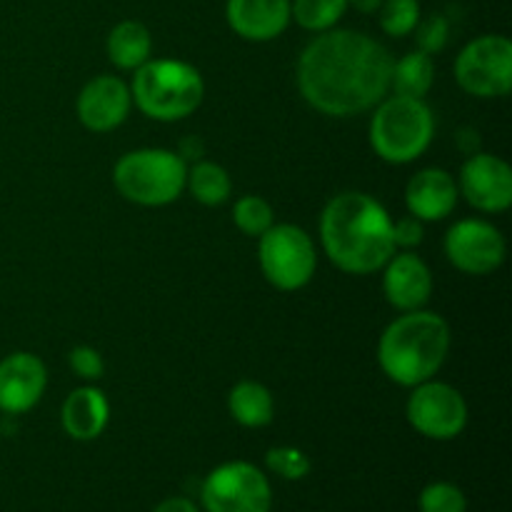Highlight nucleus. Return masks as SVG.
I'll list each match as a JSON object with an SVG mask.
<instances>
[{
    "instance_id": "8",
    "label": "nucleus",
    "mask_w": 512,
    "mask_h": 512,
    "mask_svg": "<svg viewBox=\"0 0 512 512\" xmlns=\"http://www.w3.org/2000/svg\"><path fill=\"white\" fill-rule=\"evenodd\" d=\"M205 512H270L273 490L268 475L253 463L233 460L210 470L200 488Z\"/></svg>"
},
{
    "instance_id": "14",
    "label": "nucleus",
    "mask_w": 512,
    "mask_h": 512,
    "mask_svg": "<svg viewBox=\"0 0 512 512\" xmlns=\"http://www.w3.org/2000/svg\"><path fill=\"white\" fill-rule=\"evenodd\" d=\"M133 105L130 85L118 75H98L78 95V118L93 133H110L125 123Z\"/></svg>"
},
{
    "instance_id": "15",
    "label": "nucleus",
    "mask_w": 512,
    "mask_h": 512,
    "mask_svg": "<svg viewBox=\"0 0 512 512\" xmlns=\"http://www.w3.org/2000/svg\"><path fill=\"white\" fill-rule=\"evenodd\" d=\"M383 293L393 308L420 310L433 295V273L420 255L403 250L383 265Z\"/></svg>"
},
{
    "instance_id": "29",
    "label": "nucleus",
    "mask_w": 512,
    "mask_h": 512,
    "mask_svg": "<svg viewBox=\"0 0 512 512\" xmlns=\"http://www.w3.org/2000/svg\"><path fill=\"white\" fill-rule=\"evenodd\" d=\"M68 363L70 368H73V373L78 375L80 380H88V383H95V380L103 378L105 373L103 355L95 348H90V345H78V348L70 350Z\"/></svg>"
},
{
    "instance_id": "7",
    "label": "nucleus",
    "mask_w": 512,
    "mask_h": 512,
    "mask_svg": "<svg viewBox=\"0 0 512 512\" xmlns=\"http://www.w3.org/2000/svg\"><path fill=\"white\" fill-rule=\"evenodd\" d=\"M258 240L260 270L270 285L278 290H300L313 280L318 253L303 228L290 223H273Z\"/></svg>"
},
{
    "instance_id": "12",
    "label": "nucleus",
    "mask_w": 512,
    "mask_h": 512,
    "mask_svg": "<svg viewBox=\"0 0 512 512\" xmlns=\"http://www.w3.org/2000/svg\"><path fill=\"white\" fill-rule=\"evenodd\" d=\"M458 193L480 213H503L512 205V170L498 155L473 153L460 170Z\"/></svg>"
},
{
    "instance_id": "27",
    "label": "nucleus",
    "mask_w": 512,
    "mask_h": 512,
    "mask_svg": "<svg viewBox=\"0 0 512 512\" xmlns=\"http://www.w3.org/2000/svg\"><path fill=\"white\" fill-rule=\"evenodd\" d=\"M265 465L283 480H303L310 473V458L293 445H280V448L268 450Z\"/></svg>"
},
{
    "instance_id": "13",
    "label": "nucleus",
    "mask_w": 512,
    "mask_h": 512,
    "mask_svg": "<svg viewBox=\"0 0 512 512\" xmlns=\"http://www.w3.org/2000/svg\"><path fill=\"white\" fill-rule=\"evenodd\" d=\"M48 373L38 355L13 353L0 360V413L23 415L40 403Z\"/></svg>"
},
{
    "instance_id": "6",
    "label": "nucleus",
    "mask_w": 512,
    "mask_h": 512,
    "mask_svg": "<svg viewBox=\"0 0 512 512\" xmlns=\"http://www.w3.org/2000/svg\"><path fill=\"white\" fill-rule=\"evenodd\" d=\"M188 178V163L165 148L130 150L115 163L113 183L125 200L145 208H160L180 198Z\"/></svg>"
},
{
    "instance_id": "5",
    "label": "nucleus",
    "mask_w": 512,
    "mask_h": 512,
    "mask_svg": "<svg viewBox=\"0 0 512 512\" xmlns=\"http://www.w3.org/2000/svg\"><path fill=\"white\" fill-rule=\"evenodd\" d=\"M433 138L435 118L423 98L393 95L375 105L370 145L385 163H413L430 148Z\"/></svg>"
},
{
    "instance_id": "2",
    "label": "nucleus",
    "mask_w": 512,
    "mask_h": 512,
    "mask_svg": "<svg viewBox=\"0 0 512 512\" xmlns=\"http://www.w3.org/2000/svg\"><path fill=\"white\" fill-rule=\"evenodd\" d=\"M320 240L330 263L343 273L370 275L398 253L393 243V220L373 195L340 193L320 215Z\"/></svg>"
},
{
    "instance_id": "23",
    "label": "nucleus",
    "mask_w": 512,
    "mask_h": 512,
    "mask_svg": "<svg viewBox=\"0 0 512 512\" xmlns=\"http://www.w3.org/2000/svg\"><path fill=\"white\" fill-rule=\"evenodd\" d=\"M348 10V0H290V13L300 28L325 33L335 28Z\"/></svg>"
},
{
    "instance_id": "25",
    "label": "nucleus",
    "mask_w": 512,
    "mask_h": 512,
    "mask_svg": "<svg viewBox=\"0 0 512 512\" xmlns=\"http://www.w3.org/2000/svg\"><path fill=\"white\" fill-rule=\"evenodd\" d=\"M380 28L390 38H405L415 30L420 20L418 0H383L378 10Z\"/></svg>"
},
{
    "instance_id": "22",
    "label": "nucleus",
    "mask_w": 512,
    "mask_h": 512,
    "mask_svg": "<svg viewBox=\"0 0 512 512\" xmlns=\"http://www.w3.org/2000/svg\"><path fill=\"white\" fill-rule=\"evenodd\" d=\"M185 188L193 193V198L203 205H223L230 198V175L223 165L213 163V160H195L193 168H188V178H185Z\"/></svg>"
},
{
    "instance_id": "3",
    "label": "nucleus",
    "mask_w": 512,
    "mask_h": 512,
    "mask_svg": "<svg viewBox=\"0 0 512 512\" xmlns=\"http://www.w3.org/2000/svg\"><path fill=\"white\" fill-rule=\"evenodd\" d=\"M450 325L433 310H410L383 330L378 360L383 373L403 388L433 380L450 353Z\"/></svg>"
},
{
    "instance_id": "9",
    "label": "nucleus",
    "mask_w": 512,
    "mask_h": 512,
    "mask_svg": "<svg viewBox=\"0 0 512 512\" xmlns=\"http://www.w3.org/2000/svg\"><path fill=\"white\" fill-rule=\"evenodd\" d=\"M455 78L475 98H503L512 88V43L505 35H480L460 50Z\"/></svg>"
},
{
    "instance_id": "18",
    "label": "nucleus",
    "mask_w": 512,
    "mask_h": 512,
    "mask_svg": "<svg viewBox=\"0 0 512 512\" xmlns=\"http://www.w3.org/2000/svg\"><path fill=\"white\" fill-rule=\"evenodd\" d=\"M110 420V403L105 398V393L93 385H83V388L73 390V393L65 398L63 410H60V423L63 430L73 440L80 443H88L103 435V430L108 428Z\"/></svg>"
},
{
    "instance_id": "26",
    "label": "nucleus",
    "mask_w": 512,
    "mask_h": 512,
    "mask_svg": "<svg viewBox=\"0 0 512 512\" xmlns=\"http://www.w3.org/2000/svg\"><path fill=\"white\" fill-rule=\"evenodd\" d=\"M420 512H468V498L463 490L448 480L425 485L418 500Z\"/></svg>"
},
{
    "instance_id": "11",
    "label": "nucleus",
    "mask_w": 512,
    "mask_h": 512,
    "mask_svg": "<svg viewBox=\"0 0 512 512\" xmlns=\"http://www.w3.org/2000/svg\"><path fill=\"white\" fill-rule=\"evenodd\" d=\"M445 255L460 273L490 275L503 265L505 238L488 220H458L445 235Z\"/></svg>"
},
{
    "instance_id": "1",
    "label": "nucleus",
    "mask_w": 512,
    "mask_h": 512,
    "mask_svg": "<svg viewBox=\"0 0 512 512\" xmlns=\"http://www.w3.org/2000/svg\"><path fill=\"white\" fill-rule=\"evenodd\" d=\"M393 63L380 40L358 30L330 28L300 53L298 88L318 113L350 118L388 98Z\"/></svg>"
},
{
    "instance_id": "21",
    "label": "nucleus",
    "mask_w": 512,
    "mask_h": 512,
    "mask_svg": "<svg viewBox=\"0 0 512 512\" xmlns=\"http://www.w3.org/2000/svg\"><path fill=\"white\" fill-rule=\"evenodd\" d=\"M433 80V55L423 53V50H413V53L403 55V58L393 63L390 88L395 90V95H405V98H425L428 90L433 88Z\"/></svg>"
},
{
    "instance_id": "31",
    "label": "nucleus",
    "mask_w": 512,
    "mask_h": 512,
    "mask_svg": "<svg viewBox=\"0 0 512 512\" xmlns=\"http://www.w3.org/2000/svg\"><path fill=\"white\" fill-rule=\"evenodd\" d=\"M153 512H200V510L190 498H180V495H175V498H165Z\"/></svg>"
},
{
    "instance_id": "17",
    "label": "nucleus",
    "mask_w": 512,
    "mask_h": 512,
    "mask_svg": "<svg viewBox=\"0 0 512 512\" xmlns=\"http://www.w3.org/2000/svg\"><path fill=\"white\" fill-rule=\"evenodd\" d=\"M458 180L443 168H425L410 178L405 188V205L410 215L423 223L448 218L458 205Z\"/></svg>"
},
{
    "instance_id": "30",
    "label": "nucleus",
    "mask_w": 512,
    "mask_h": 512,
    "mask_svg": "<svg viewBox=\"0 0 512 512\" xmlns=\"http://www.w3.org/2000/svg\"><path fill=\"white\" fill-rule=\"evenodd\" d=\"M423 220H418L415 215H405V218L393 220V243L395 248L413 250L423 243Z\"/></svg>"
},
{
    "instance_id": "32",
    "label": "nucleus",
    "mask_w": 512,
    "mask_h": 512,
    "mask_svg": "<svg viewBox=\"0 0 512 512\" xmlns=\"http://www.w3.org/2000/svg\"><path fill=\"white\" fill-rule=\"evenodd\" d=\"M380 5H383V0H348V8H355L363 15L378 13Z\"/></svg>"
},
{
    "instance_id": "24",
    "label": "nucleus",
    "mask_w": 512,
    "mask_h": 512,
    "mask_svg": "<svg viewBox=\"0 0 512 512\" xmlns=\"http://www.w3.org/2000/svg\"><path fill=\"white\" fill-rule=\"evenodd\" d=\"M233 223L248 238H260L275 223L273 205L265 198H260V195H243L233 205Z\"/></svg>"
},
{
    "instance_id": "10",
    "label": "nucleus",
    "mask_w": 512,
    "mask_h": 512,
    "mask_svg": "<svg viewBox=\"0 0 512 512\" xmlns=\"http://www.w3.org/2000/svg\"><path fill=\"white\" fill-rule=\"evenodd\" d=\"M408 423L423 438L453 440L468 425V403L453 385L425 380L408 400Z\"/></svg>"
},
{
    "instance_id": "28",
    "label": "nucleus",
    "mask_w": 512,
    "mask_h": 512,
    "mask_svg": "<svg viewBox=\"0 0 512 512\" xmlns=\"http://www.w3.org/2000/svg\"><path fill=\"white\" fill-rule=\"evenodd\" d=\"M413 33H415V43H418V50H423V53H428V55H435V53H440L445 45H448L450 23L445 15L433 13V15H428L425 20L420 18Z\"/></svg>"
},
{
    "instance_id": "16",
    "label": "nucleus",
    "mask_w": 512,
    "mask_h": 512,
    "mask_svg": "<svg viewBox=\"0 0 512 512\" xmlns=\"http://www.w3.org/2000/svg\"><path fill=\"white\" fill-rule=\"evenodd\" d=\"M225 18L233 33L243 40L268 43L285 33L293 13H290V0H228Z\"/></svg>"
},
{
    "instance_id": "20",
    "label": "nucleus",
    "mask_w": 512,
    "mask_h": 512,
    "mask_svg": "<svg viewBox=\"0 0 512 512\" xmlns=\"http://www.w3.org/2000/svg\"><path fill=\"white\" fill-rule=\"evenodd\" d=\"M228 410L235 423H240L243 428H265L275 413L273 393L263 383L240 380L228 393Z\"/></svg>"
},
{
    "instance_id": "4",
    "label": "nucleus",
    "mask_w": 512,
    "mask_h": 512,
    "mask_svg": "<svg viewBox=\"0 0 512 512\" xmlns=\"http://www.w3.org/2000/svg\"><path fill=\"white\" fill-rule=\"evenodd\" d=\"M130 95L148 118L175 123L198 110L203 103L205 83L198 68L185 60H148L135 70Z\"/></svg>"
},
{
    "instance_id": "19",
    "label": "nucleus",
    "mask_w": 512,
    "mask_h": 512,
    "mask_svg": "<svg viewBox=\"0 0 512 512\" xmlns=\"http://www.w3.org/2000/svg\"><path fill=\"white\" fill-rule=\"evenodd\" d=\"M105 50L115 68L138 70L153 53V35L140 20H120L105 40Z\"/></svg>"
}]
</instances>
